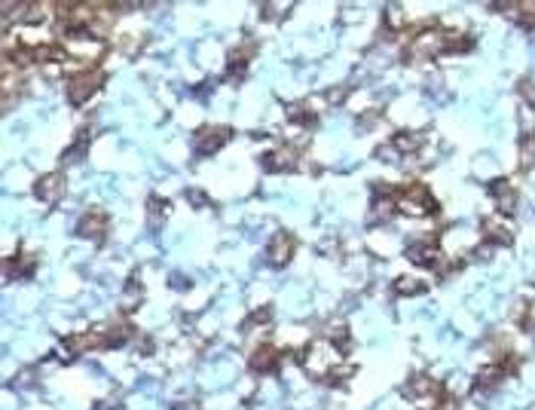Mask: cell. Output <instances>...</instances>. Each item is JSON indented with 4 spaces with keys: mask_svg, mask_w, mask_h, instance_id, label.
<instances>
[{
    "mask_svg": "<svg viewBox=\"0 0 535 410\" xmlns=\"http://www.w3.org/2000/svg\"><path fill=\"white\" fill-rule=\"evenodd\" d=\"M303 367H306V374L312 376V380H328V383L342 380V376L352 374V367L342 364V353L324 337L312 340L303 349Z\"/></svg>",
    "mask_w": 535,
    "mask_h": 410,
    "instance_id": "cell-1",
    "label": "cell"
},
{
    "mask_svg": "<svg viewBox=\"0 0 535 410\" xmlns=\"http://www.w3.org/2000/svg\"><path fill=\"white\" fill-rule=\"evenodd\" d=\"M395 205H398V212H404L407 217H431L434 212H438V203H434L429 187H422V184L398 187L395 190Z\"/></svg>",
    "mask_w": 535,
    "mask_h": 410,
    "instance_id": "cell-2",
    "label": "cell"
},
{
    "mask_svg": "<svg viewBox=\"0 0 535 410\" xmlns=\"http://www.w3.org/2000/svg\"><path fill=\"white\" fill-rule=\"evenodd\" d=\"M104 83V74L95 68H74L68 74V98L71 104H86Z\"/></svg>",
    "mask_w": 535,
    "mask_h": 410,
    "instance_id": "cell-3",
    "label": "cell"
},
{
    "mask_svg": "<svg viewBox=\"0 0 535 410\" xmlns=\"http://www.w3.org/2000/svg\"><path fill=\"white\" fill-rule=\"evenodd\" d=\"M64 55H71L74 64H95L98 58L104 55V43L92 37H77L64 43Z\"/></svg>",
    "mask_w": 535,
    "mask_h": 410,
    "instance_id": "cell-4",
    "label": "cell"
},
{
    "mask_svg": "<svg viewBox=\"0 0 535 410\" xmlns=\"http://www.w3.org/2000/svg\"><path fill=\"white\" fill-rule=\"evenodd\" d=\"M438 53H444V31H438V28L416 31L413 40H410V55L413 58H431Z\"/></svg>",
    "mask_w": 535,
    "mask_h": 410,
    "instance_id": "cell-5",
    "label": "cell"
},
{
    "mask_svg": "<svg viewBox=\"0 0 535 410\" xmlns=\"http://www.w3.org/2000/svg\"><path fill=\"white\" fill-rule=\"evenodd\" d=\"M227 138H230L227 125H205V129H199L193 135V147H196V153L208 156V153H214V150H221L227 144Z\"/></svg>",
    "mask_w": 535,
    "mask_h": 410,
    "instance_id": "cell-6",
    "label": "cell"
},
{
    "mask_svg": "<svg viewBox=\"0 0 535 410\" xmlns=\"http://www.w3.org/2000/svg\"><path fill=\"white\" fill-rule=\"evenodd\" d=\"M294 251H297V239L291 233H275L270 245H266V257H270L272 266H285L294 257Z\"/></svg>",
    "mask_w": 535,
    "mask_h": 410,
    "instance_id": "cell-7",
    "label": "cell"
},
{
    "mask_svg": "<svg viewBox=\"0 0 535 410\" xmlns=\"http://www.w3.org/2000/svg\"><path fill=\"white\" fill-rule=\"evenodd\" d=\"M279 364H282V349L275 343H260L251 353V371H257V374H272V371H279Z\"/></svg>",
    "mask_w": 535,
    "mask_h": 410,
    "instance_id": "cell-8",
    "label": "cell"
},
{
    "mask_svg": "<svg viewBox=\"0 0 535 410\" xmlns=\"http://www.w3.org/2000/svg\"><path fill=\"white\" fill-rule=\"evenodd\" d=\"M34 196L40 199V203H46V205H53L58 203V199L64 196V175L62 172H49L43 175L37 184H34Z\"/></svg>",
    "mask_w": 535,
    "mask_h": 410,
    "instance_id": "cell-9",
    "label": "cell"
},
{
    "mask_svg": "<svg viewBox=\"0 0 535 410\" xmlns=\"http://www.w3.org/2000/svg\"><path fill=\"white\" fill-rule=\"evenodd\" d=\"M297 165V147L291 144H279L270 153H263V169L266 172H288Z\"/></svg>",
    "mask_w": 535,
    "mask_h": 410,
    "instance_id": "cell-10",
    "label": "cell"
},
{
    "mask_svg": "<svg viewBox=\"0 0 535 410\" xmlns=\"http://www.w3.org/2000/svg\"><path fill=\"white\" fill-rule=\"evenodd\" d=\"M77 233L83 239H95V242H102L107 236V214L104 212H95V208H89L86 214H83V221H80V227Z\"/></svg>",
    "mask_w": 535,
    "mask_h": 410,
    "instance_id": "cell-11",
    "label": "cell"
},
{
    "mask_svg": "<svg viewBox=\"0 0 535 410\" xmlns=\"http://www.w3.org/2000/svg\"><path fill=\"white\" fill-rule=\"evenodd\" d=\"M34 270H37V257L28 254V251H19V254H13L10 261L4 264L6 279H28Z\"/></svg>",
    "mask_w": 535,
    "mask_h": 410,
    "instance_id": "cell-12",
    "label": "cell"
},
{
    "mask_svg": "<svg viewBox=\"0 0 535 410\" xmlns=\"http://www.w3.org/2000/svg\"><path fill=\"white\" fill-rule=\"evenodd\" d=\"M492 199H496V205H499V212L501 214H508L511 208L517 205V187L511 181H499V184H492Z\"/></svg>",
    "mask_w": 535,
    "mask_h": 410,
    "instance_id": "cell-13",
    "label": "cell"
},
{
    "mask_svg": "<svg viewBox=\"0 0 535 410\" xmlns=\"http://www.w3.org/2000/svg\"><path fill=\"white\" fill-rule=\"evenodd\" d=\"M483 236H487L489 242H496V245H508L514 236V230H511V224H505V221H487L483 224Z\"/></svg>",
    "mask_w": 535,
    "mask_h": 410,
    "instance_id": "cell-14",
    "label": "cell"
},
{
    "mask_svg": "<svg viewBox=\"0 0 535 410\" xmlns=\"http://www.w3.org/2000/svg\"><path fill=\"white\" fill-rule=\"evenodd\" d=\"M395 153H401V156H410V153H416V150L422 147V135L419 132H401V135H395V141L389 144Z\"/></svg>",
    "mask_w": 535,
    "mask_h": 410,
    "instance_id": "cell-15",
    "label": "cell"
},
{
    "mask_svg": "<svg viewBox=\"0 0 535 410\" xmlns=\"http://www.w3.org/2000/svg\"><path fill=\"white\" fill-rule=\"evenodd\" d=\"M395 291L398 294H419V291H425V282L416 279V275H401L395 282Z\"/></svg>",
    "mask_w": 535,
    "mask_h": 410,
    "instance_id": "cell-16",
    "label": "cell"
},
{
    "mask_svg": "<svg viewBox=\"0 0 535 410\" xmlns=\"http://www.w3.org/2000/svg\"><path fill=\"white\" fill-rule=\"evenodd\" d=\"M520 163H523V169H532L535 165V132H529L520 141Z\"/></svg>",
    "mask_w": 535,
    "mask_h": 410,
    "instance_id": "cell-17",
    "label": "cell"
},
{
    "mask_svg": "<svg viewBox=\"0 0 535 410\" xmlns=\"http://www.w3.org/2000/svg\"><path fill=\"white\" fill-rule=\"evenodd\" d=\"M141 300V288H138V282H129V288H125V297H123V306L129 309V306H135Z\"/></svg>",
    "mask_w": 535,
    "mask_h": 410,
    "instance_id": "cell-18",
    "label": "cell"
},
{
    "mask_svg": "<svg viewBox=\"0 0 535 410\" xmlns=\"http://www.w3.org/2000/svg\"><path fill=\"white\" fill-rule=\"evenodd\" d=\"M520 95H523L526 104L535 107V83H532V80H523V83H520Z\"/></svg>",
    "mask_w": 535,
    "mask_h": 410,
    "instance_id": "cell-19",
    "label": "cell"
},
{
    "mask_svg": "<svg viewBox=\"0 0 535 410\" xmlns=\"http://www.w3.org/2000/svg\"><path fill=\"white\" fill-rule=\"evenodd\" d=\"M523 328L535 331V297L526 300V315H523Z\"/></svg>",
    "mask_w": 535,
    "mask_h": 410,
    "instance_id": "cell-20",
    "label": "cell"
},
{
    "mask_svg": "<svg viewBox=\"0 0 535 410\" xmlns=\"http://www.w3.org/2000/svg\"><path fill=\"white\" fill-rule=\"evenodd\" d=\"M138 43H141V37H135V34H123L120 37V49H123V53H135Z\"/></svg>",
    "mask_w": 535,
    "mask_h": 410,
    "instance_id": "cell-21",
    "label": "cell"
},
{
    "mask_svg": "<svg viewBox=\"0 0 535 410\" xmlns=\"http://www.w3.org/2000/svg\"><path fill=\"white\" fill-rule=\"evenodd\" d=\"M434 410H456V401H453V398H440Z\"/></svg>",
    "mask_w": 535,
    "mask_h": 410,
    "instance_id": "cell-22",
    "label": "cell"
}]
</instances>
